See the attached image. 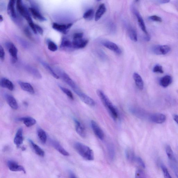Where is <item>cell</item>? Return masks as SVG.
Listing matches in <instances>:
<instances>
[{
	"label": "cell",
	"instance_id": "836d02e7",
	"mask_svg": "<svg viewBox=\"0 0 178 178\" xmlns=\"http://www.w3.org/2000/svg\"><path fill=\"white\" fill-rule=\"evenodd\" d=\"M60 46L63 48H72V42L67 39L64 38L62 40Z\"/></svg>",
	"mask_w": 178,
	"mask_h": 178
},
{
	"label": "cell",
	"instance_id": "f5cc1de1",
	"mask_svg": "<svg viewBox=\"0 0 178 178\" xmlns=\"http://www.w3.org/2000/svg\"><path fill=\"white\" fill-rule=\"evenodd\" d=\"M3 20V17H2V16H0V21L1 22H2Z\"/></svg>",
	"mask_w": 178,
	"mask_h": 178
},
{
	"label": "cell",
	"instance_id": "d6986e66",
	"mask_svg": "<svg viewBox=\"0 0 178 178\" xmlns=\"http://www.w3.org/2000/svg\"><path fill=\"white\" fill-rule=\"evenodd\" d=\"M25 68L27 72L37 79H40L42 78V75L40 72L36 68L29 65H26Z\"/></svg>",
	"mask_w": 178,
	"mask_h": 178
},
{
	"label": "cell",
	"instance_id": "74e56055",
	"mask_svg": "<svg viewBox=\"0 0 178 178\" xmlns=\"http://www.w3.org/2000/svg\"><path fill=\"white\" fill-rule=\"evenodd\" d=\"M93 14V10L92 9H90L84 14L83 18L85 19H90L92 18Z\"/></svg>",
	"mask_w": 178,
	"mask_h": 178
},
{
	"label": "cell",
	"instance_id": "11a10c76",
	"mask_svg": "<svg viewBox=\"0 0 178 178\" xmlns=\"http://www.w3.org/2000/svg\"><path fill=\"white\" fill-rule=\"evenodd\" d=\"M97 1H101V0H97Z\"/></svg>",
	"mask_w": 178,
	"mask_h": 178
},
{
	"label": "cell",
	"instance_id": "f907efd6",
	"mask_svg": "<svg viewBox=\"0 0 178 178\" xmlns=\"http://www.w3.org/2000/svg\"><path fill=\"white\" fill-rule=\"evenodd\" d=\"M170 2V0H160V2L162 4L169 3Z\"/></svg>",
	"mask_w": 178,
	"mask_h": 178
},
{
	"label": "cell",
	"instance_id": "30bf717a",
	"mask_svg": "<svg viewBox=\"0 0 178 178\" xmlns=\"http://www.w3.org/2000/svg\"><path fill=\"white\" fill-rule=\"evenodd\" d=\"M91 123V127L95 134L100 140H103L104 137V133L100 127L94 120H92Z\"/></svg>",
	"mask_w": 178,
	"mask_h": 178
},
{
	"label": "cell",
	"instance_id": "603a6c76",
	"mask_svg": "<svg viewBox=\"0 0 178 178\" xmlns=\"http://www.w3.org/2000/svg\"><path fill=\"white\" fill-rule=\"evenodd\" d=\"M39 61L40 62L41 65L43 66V67L45 69L49 72L50 74L52 75V76L57 79H59L60 77L58 75L57 73H56L54 70L51 68L50 66L48 63L42 60L39 58Z\"/></svg>",
	"mask_w": 178,
	"mask_h": 178
},
{
	"label": "cell",
	"instance_id": "1f68e13d",
	"mask_svg": "<svg viewBox=\"0 0 178 178\" xmlns=\"http://www.w3.org/2000/svg\"><path fill=\"white\" fill-rule=\"evenodd\" d=\"M126 156L129 161L135 162L136 156L133 151L130 149H127L126 151Z\"/></svg>",
	"mask_w": 178,
	"mask_h": 178
},
{
	"label": "cell",
	"instance_id": "8992f818",
	"mask_svg": "<svg viewBox=\"0 0 178 178\" xmlns=\"http://www.w3.org/2000/svg\"><path fill=\"white\" fill-rule=\"evenodd\" d=\"M5 46L11 56L12 63L13 64L16 63L18 60V49L14 44L11 42L6 43Z\"/></svg>",
	"mask_w": 178,
	"mask_h": 178
},
{
	"label": "cell",
	"instance_id": "f1b7e54d",
	"mask_svg": "<svg viewBox=\"0 0 178 178\" xmlns=\"http://www.w3.org/2000/svg\"><path fill=\"white\" fill-rule=\"evenodd\" d=\"M29 142L33 147L35 152L40 157H43L45 155V152L43 150L31 140H29Z\"/></svg>",
	"mask_w": 178,
	"mask_h": 178
},
{
	"label": "cell",
	"instance_id": "277c9868",
	"mask_svg": "<svg viewBox=\"0 0 178 178\" xmlns=\"http://www.w3.org/2000/svg\"><path fill=\"white\" fill-rule=\"evenodd\" d=\"M56 70L59 77L61 78L63 81L71 87L75 93L79 90L80 89L77 86L76 84L66 73L59 68H57Z\"/></svg>",
	"mask_w": 178,
	"mask_h": 178
},
{
	"label": "cell",
	"instance_id": "9a60e30c",
	"mask_svg": "<svg viewBox=\"0 0 178 178\" xmlns=\"http://www.w3.org/2000/svg\"><path fill=\"white\" fill-rule=\"evenodd\" d=\"M4 96L7 103L14 110L18 109L19 107L18 103L13 96L8 94H5Z\"/></svg>",
	"mask_w": 178,
	"mask_h": 178
},
{
	"label": "cell",
	"instance_id": "7a4b0ae2",
	"mask_svg": "<svg viewBox=\"0 0 178 178\" xmlns=\"http://www.w3.org/2000/svg\"><path fill=\"white\" fill-rule=\"evenodd\" d=\"M74 148L77 152L84 159L92 161L94 159L93 151L87 146L80 142L75 144Z\"/></svg>",
	"mask_w": 178,
	"mask_h": 178
},
{
	"label": "cell",
	"instance_id": "b9f144b4",
	"mask_svg": "<svg viewBox=\"0 0 178 178\" xmlns=\"http://www.w3.org/2000/svg\"><path fill=\"white\" fill-rule=\"evenodd\" d=\"M108 152L110 156L111 159H113L115 155V152H114V149L113 145H109L108 147Z\"/></svg>",
	"mask_w": 178,
	"mask_h": 178
},
{
	"label": "cell",
	"instance_id": "83f0119b",
	"mask_svg": "<svg viewBox=\"0 0 178 178\" xmlns=\"http://www.w3.org/2000/svg\"><path fill=\"white\" fill-rule=\"evenodd\" d=\"M172 79L169 75H166L160 79V84L163 87H167L172 83Z\"/></svg>",
	"mask_w": 178,
	"mask_h": 178
},
{
	"label": "cell",
	"instance_id": "7402d4cb",
	"mask_svg": "<svg viewBox=\"0 0 178 178\" xmlns=\"http://www.w3.org/2000/svg\"><path fill=\"white\" fill-rule=\"evenodd\" d=\"M29 11L34 18L37 20L40 21H44L46 20L45 17L42 16L40 12L33 7L29 8Z\"/></svg>",
	"mask_w": 178,
	"mask_h": 178
},
{
	"label": "cell",
	"instance_id": "816d5d0a",
	"mask_svg": "<svg viewBox=\"0 0 178 178\" xmlns=\"http://www.w3.org/2000/svg\"><path fill=\"white\" fill-rule=\"evenodd\" d=\"M173 118L174 121L176 122L178 125V115H176V114H175L173 116Z\"/></svg>",
	"mask_w": 178,
	"mask_h": 178
},
{
	"label": "cell",
	"instance_id": "5bb4252c",
	"mask_svg": "<svg viewBox=\"0 0 178 178\" xmlns=\"http://www.w3.org/2000/svg\"><path fill=\"white\" fill-rule=\"evenodd\" d=\"M89 40L82 39L73 40L72 42V48L75 49L83 48L86 46Z\"/></svg>",
	"mask_w": 178,
	"mask_h": 178
},
{
	"label": "cell",
	"instance_id": "ab89813d",
	"mask_svg": "<svg viewBox=\"0 0 178 178\" xmlns=\"http://www.w3.org/2000/svg\"><path fill=\"white\" fill-rule=\"evenodd\" d=\"M135 162L137 163V164L140 166L145 169V165L144 162L143 161V160L141 158L138 157H136Z\"/></svg>",
	"mask_w": 178,
	"mask_h": 178
},
{
	"label": "cell",
	"instance_id": "681fc988",
	"mask_svg": "<svg viewBox=\"0 0 178 178\" xmlns=\"http://www.w3.org/2000/svg\"><path fill=\"white\" fill-rule=\"evenodd\" d=\"M70 177L71 178H76V176L74 173L72 171H70L69 172Z\"/></svg>",
	"mask_w": 178,
	"mask_h": 178
},
{
	"label": "cell",
	"instance_id": "d4e9b609",
	"mask_svg": "<svg viewBox=\"0 0 178 178\" xmlns=\"http://www.w3.org/2000/svg\"><path fill=\"white\" fill-rule=\"evenodd\" d=\"M1 86L2 87L6 88L10 91H13L14 89V86L10 80L3 78L1 80Z\"/></svg>",
	"mask_w": 178,
	"mask_h": 178
},
{
	"label": "cell",
	"instance_id": "8d00e7d4",
	"mask_svg": "<svg viewBox=\"0 0 178 178\" xmlns=\"http://www.w3.org/2000/svg\"><path fill=\"white\" fill-rule=\"evenodd\" d=\"M16 39L21 45L24 48L28 49L30 47L29 44L25 40L20 37H17Z\"/></svg>",
	"mask_w": 178,
	"mask_h": 178
},
{
	"label": "cell",
	"instance_id": "4316f807",
	"mask_svg": "<svg viewBox=\"0 0 178 178\" xmlns=\"http://www.w3.org/2000/svg\"><path fill=\"white\" fill-rule=\"evenodd\" d=\"M106 9L105 5L102 4L100 5L95 15V20L98 21L100 19L103 15L105 13Z\"/></svg>",
	"mask_w": 178,
	"mask_h": 178
},
{
	"label": "cell",
	"instance_id": "7dc6e473",
	"mask_svg": "<svg viewBox=\"0 0 178 178\" xmlns=\"http://www.w3.org/2000/svg\"><path fill=\"white\" fill-rule=\"evenodd\" d=\"M83 35V33H75L74 34V36H73V40L82 39Z\"/></svg>",
	"mask_w": 178,
	"mask_h": 178
},
{
	"label": "cell",
	"instance_id": "4fadbf2b",
	"mask_svg": "<svg viewBox=\"0 0 178 178\" xmlns=\"http://www.w3.org/2000/svg\"><path fill=\"white\" fill-rule=\"evenodd\" d=\"M150 120L153 123L161 124L165 122L166 119V117L162 113H154L149 117Z\"/></svg>",
	"mask_w": 178,
	"mask_h": 178
},
{
	"label": "cell",
	"instance_id": "d6a6232c",
	"mask_svg": "<svg viewBox=\"0 0 178 178\" xmlns=\"http://www.w3.org/2000/svg\"><path fill=\"white\" fill-rule=\"evenodd\" d=\"M166 152L168 158L172 161H175V158L173 152L170 146L169 145H167L166 147Z\"/></svg>",
	"mask_w": 178,
	"mask_h": 178
},
{
	"label": "cell",
	"instance_id": "484cf974",
	"mask_svg": "<svg viewBox=\"0 0 178 178\" xmlns=\"http://www.w3.org/2000/svg\"><path fill=\"white\" fill-rule=\"evenodd\" d=\"M19 120L23 121V124L27 127H30L35 125L36 121L35 119L31 117H24L19 119Z\"/></svg>",
	"mask_w": 178,
	"mask_h": 178
},
{
	"label": "cell",
	"instance_id": "2e32d148",
	"mask_svg": "<svg viewBox=\"0 0 178 178\" xmlns=\"http://www.w3.org/2000/svg\"><path fill=\"white\" fill-rule=\"evenodd\" d=\"M75 124V130L78 134L82 138H85L86 136V133L84 126L80 122L76 119H74Z\"/></svg>",
	"mask_w": 178,
	"mask_h": 178
},
{
	"label": "cell",
	"instance_id": "cb8c5ba5",
	"mask_svg": "<svg viewBox=\"0 0 178 178\" xmlns=\"http://www.w3.org/2000/svg\"><path fill=\"white\" fill-rule=\"evenodd\" d=\"M133 77L136 86L139 89L142 90L144 88V82L142 77L136 72L134 73Z\"/></svg>",
	"mask_w": 178,
	"mask_h": 178
},
{
	"label": "cell",
	"instance_id": "8fae6325",
	"mask_svg": "<svg viewBox=\"0 0 178 178\" xmlns=\"http://www.w3.org/2000/svg\"><path fill=\"white\" fill-rule=\"evenodd\" d=\"M7 166L9 169L13 172H23L26 173L25 169L22 166L19 165L16 162L13 160H9L7 162Z\"/></svg>",
	"mask_w": 178,
	"mask_h": 178
},
{
	"label": "cell",
	"instance_id": "7c38bea8",
	"mask_svg": "<svg viewBox=\"0 0 178 178\" xmlns=\"http://www.w3.org/2000/svg\"><path fill=\"white\" fill-rule=\"evenodd\" d=\"M72 25V23L61 24L54 23L53 24L52 27L54 30L59 31L61 33H66L68 29L71 27Z\"/></svg>",
	"mask_w": 178,
	"mask_h": 178
},
{
	"label": "cell",
	"instance_id": "7bdbcfd3",
	"mask_svg": "<svg viewBox=\"0 0 178 178\" xmlns=\"http://www.w3.org/2000/svg\"><path fill=\"white\" fill-rule=\"evenodd\" d=\"M145 177V173L142 170L138 169L135 173V177L138 178Z\"/></svg>",
	"mask_w": 178,
	"mask_h": 178
},
{
	"label": "cell",
	"instance_id": "bcb514c9",
	"mask_svg": "<svg viewBox=\"0 0 178 178\" xmlns=\"http://www.w3.org/2000/svg\"><path fill=\"white\" fill-rule=\"evenodd\" d=\"M0 58L2 61L4 60L5 58V51L1 45L0 46Z\"/></svg>",
	"mask_w": 178,
	"mask_h": 178
},
{
	"label": "cell",
	"instance_id": "ffe728a7",
	"mask_svg": "<svg viewBox=\"0 0 178 178\" xmlns=\"http://www.w3.org/2000/svg\"><path fill=\"white\" fill-rule=\"evenodd\" d=\"M19 86L24 91L31 94L35 93V90L33 87L29 83L19 81L18 82Z\"/></svg>",
	"mask_w": 178,
	"mask_h": 178
},
{
	"label": "cell",
	"instance_id": "6da1fadb",
	"mask_svg": "<svg viewBox=\"0 0 178 178\" xmlns=\"http://www.w3.org/2000/svg\"><path fill=\"white\" fill-rule=\"evenodd\" d=\"M97 93L101 100L102 103L107 109L112 117L114 120H116L118 117V111L110 100L101 90H97Z\"/></svg>",
	"mask_w": 178,
	"mask_h": 178
},
{
	"label": "cell",
	"instance_id": "d590c367",
	"mask_svg": "<svg viewBox=\"0 0 178 178\" xmlns=\"http://www.w3.org/2000/svg\"><path fill=\"white\" fill-rule=\"evenodd\" d=\"M48 48L49 50L52 52H55L58 50V46L53 41L48 40L47 41Z\"/></svg>",
	"mask_w": 178,
	"mask_h": 178
},
{
	"label": "cell",
	"instance_id": "f546056e",
	"mask_svg": "<svg viewBox=\"0 0 178 178\" xmlns=\"http://www.w3.org/2000/svg\"><path fill=\"white\" fill-rule=\"evenodd\" d=\"M37 134L41 142L44 144L47 140V136L45 131L42 129L39 128L37 130Z\"/></svg>",
	"mask_w": 178,
	"mask_h": 178
},
{
	"label": "cell",
	"instance_id": "52a82bcc",
	"mask_svg": "<svg viewBox=\"0 0 178 178\" xmlns=\"http://www.w3.org/2000/svg\"><path fill=\"white\" fill-rule=\"evenodd\" d=\"M171 50V48L167 45H156L153 46L152 51L156 55H165L167 54Z\"/></svg>",
	"mask_w": 178,
	"mask_h": 178
},
{
	"label": "cell",
	"instance_id": "e0dca14e",
	"mask_svg": "<svg viewBox=\"0 0 178 178\" xmlns=\"http://www.w3.org/2000/svg\"><path fill=\"white\" fill-rule=\"evenodd\" d=\"M23 129L19 128L17 131L14 138V142L17 147H19L23 143Z\"/></svg>",
	"mask_w": 178,
	"mask_h": 178
},
{
	"label": "cell",
	"instance_id": "ee69618b",
	"mask_svg": "<svg viewBox=\"0 0 178 178\" xmlns=\"http://www.w3.org/2000/svg\"><path fill=\"white\" fill-rule=\"evenodd\" d=\"M24 32L27 37L32 40H34V38L33 37L32 34L28 28H24Z\"/></svg>",
	"mask_w": 178,
	"mask_h": 178
},
{
	"label": "cell",
	"instance_id": "3957f363",
	"mask_svg": "<svg viewBox=\"0 0 178 178\" xmlns=\"http://www.w3.org/2000/svg\"><path fill=\"white\" fill-rule=\"evenodd\" d=\"M16 8L19 14L28 22L29 26L34 23L29 12L24 6L22 0H16Z\"/></svg>",
	"mask_w": 178,
	"mask_h": 178
},
{
	"label": "cell",
	"instance_id": "e575fe53",
	"mask_svg": "<svg viewBox=\"0 0 178 178\" xmlns=\"http://www.w3.org/2000/svg\"><path fill=\"white\" fill-rule=\"evenodd\" d=\"M60 88L64 93L72 100L74 99V97L71 91L66 88L61 86H59Z\"/></svg>",
	"mask_w": 178,
	"mask_h": 178
},
{
	"label": "cell",
	"instance_id": "44dd1931",
	"mask_svg": "<svg viewBox=\"0 0 178 178\" xmlns=\"http://www.w3.org/2000/svg\"><path fill=\"white\" fill-rule=\"evenodd\" d=\"M134 14L135 15L136 18L137 19L139 25L141 30L145 34L146 36L149 35L148 33L147 29H146L144 21L143 19L142 16L140 15V14L136 10H134Z\"/></svg>",
	"mask_w": 178,
	"mask_h": 178
},
{
	"label": "cell",
	"instance_id": "60d3db41",
	"mask_svg": "<svg viewBox=\"0 0 178 178\" xmlns=\"http://www.w3.org/2000/svg\"><path fill=\"white\" fill-rule=\"evenodd\" d=\"M161 168L165 177L166 178H171L172 177L170 176L166 167L164 165H161Z\"/></svg>",
	"mask_w": 178,
	"mask_h": 178
},
{
	"label": "cell",
	"instance_id": "9c48e42d",
	"mask_svg": "<svg viewBox=\"0 0 178 178\" xmlns=\"http://www.w3.org/2000/svg\"><path fill=\"white\" fill-rule=\"evenodd\" d=\"M76 94L79 96L82 101L85 104L91 106H94L96 105V102L94 100L91 98V97L84 93L81 91L77 92Z\"/></svg>",
	"mask_w": 178,
	"mask_h": 178
},
{
	"label": "cell",
	"instance_id": "ac0fdd59",
	"mask_svg": "<svg viewBox=\"0 0 178 178\" xmlns=\"http://www.w3.org/2000/svg\"><path fill=\"white\" fill-rule=\"evenodd\" d=\"M51 144L56 150H57L58 152H59L61 154L65 156H68L69 155V152H68L66 150L63 148L60 144L57 141L54 140H51Z\"/></svg>",
	"mask_w": 178,
	"mask_h": 178
},
{
	"label": "cell",
	"instance_id": "ba28073f",
	"mask_svg": "<svg viewBox=\"0 0 178 178\" xmlns=\"http://www.w3.org/2000/svg\"><path fill=\"white\" fill-rule=\"evenodd\" d=\"M101 44L104 47L108 48L118 55H120L122 53L121 50L119 46L111 41L108 40L102 41Z\"/></svg>",
	"mask_w": 178,
	"mask_h": 178
},
{
	"label": "cell",
	"instance_id": "f35d334b",
	"mask_svg": "<svg viewBox=\"0 0 178 178\" xmlns=\"http://www.w3.org/2000/svg\"><path fill=\"white\" fill-rule=\"evenodd\" d=\"M153 71L155 73H159L160 74H163L164 72L162 67L159 65L155 66L153 68Z\"/></svg>",
	"mask_w": 178,
	"mask_h": 178
},
{
	"label": "cell",
	"instance_id": "5b68a950",
	"mask_svg": "<svg viewBox=\"0 0 178 178\" xmlns=\"http://www.w3.org/2000/svg\"><path fill=\"white\" fill-rule=\"evenodd\" d=\"M16 0H9L7 6V12L10 17L14 22L18 23L19 19L16 13Z\"/></svg>",
	"mask_w": 178,
	"mask_h": 178
},
{
	"label": "cell",
	"instance_id": "4dcf8cb0",
	"mask_svg": "<svg viewBox=\"0 0 178 178\" xmlns=\"http://www.w3.org/2000/svg\"><path fill=\"white\" fill-rule=\"evenodd\" d=\"M128 33L131 40L134 42L138 41V36L137 33L134 29L131 27H130L128 29Z\"/></svg>",
	"mask_w": 178,
	"mask_h": 178
},
{
	"label": "cell",
	"instance_id": "db71d44e",
	"mask_svg": "<svg viewBox=\"0 0 178 178\" xmlns=\"http://www.w3.org/2000/svg\"><path fill=\"white\" fill-rule=\"evenodd\" d=\"M139 1V0H135L136 2H138Z\"/></svg>",
	"mask_w": 178,
	"mask_h": 178
},
{
	"label": "cell",
	"instance_id": "f6af8a7d",
	"mask_svg": "<svg viewBox=\"0 0 178 178\" xmlns=\"http://www.w3.org/2000/svg\"><path fill=\"white\" fill-rule=\"evenodd\" d=\"M150 20L158 22H162V19L160 17L157 16H152L148 18Z\"/></svg>",
	"mask_w": 178,
	"mask_h": 178
},
{
	"label": "cell",
	"instance_id": "c3c4849f",
	"mask_svg": "<svg viewBox=\"0 0 178 178\" xmlns=\"http://www.w3.org/2000/svg\"><path fill=\"white\" fill-rule=\"evenodd\" d=\"M35 28L37 33H39L41 35H43L44 31L42 28L40 26L35 24Z\"/></svg>",
	"mask_w": 178,
	"mask_h": 178
}]
</instances>
